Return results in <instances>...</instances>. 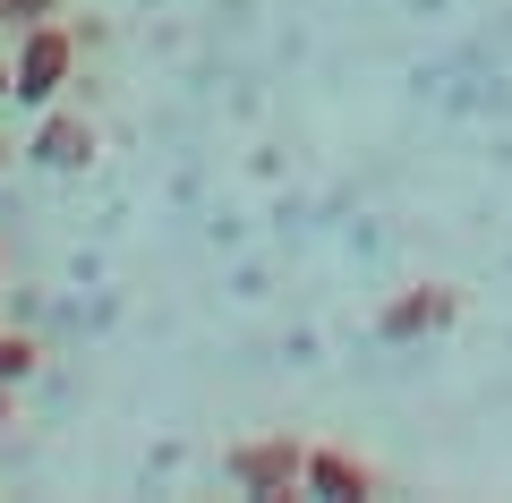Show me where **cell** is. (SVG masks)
I'll return each instance as SVG.
<instances>
[{
	"instance_id": "3957f363",
	"label": "cell",
	"mask_w": 512,
	"mask_h": 503,
	"mask_svg": "<svg viewBox=\"0 0 512 503\" xmlns=\"http://www.w3.org/2000/svg\"><path fill=\"white\" fill-rule=\"evenodd\" d=\"M461 282H410V290H393V299L376 307V333L384 342H436V333H453L461 324Z\"/></svg>"
},
{
	"instance_id": "9c48e42d",
	"label": "cell",
	"mask_w": 512,
	"mask_h": 503,
	"mask_svg": "<svg viewBox=\"0 0 512 503\" xmlns=\"http://www.w3.org/2000/svg\"><path fill=\"white\" fill-rule=\"evenodd\" d=\"M9 94H18V69H9V52H0V103H9Z\"/></svg>"
},
{
	"instance_id": "7c38bea8",
	"label": "cell",
	"mask_w": 512,
	"mask_h": 503,
	"mask_svg": "<svg viewBox=\"0 0 512 503\" xmlns=\"http://www.w3.org/2000/svg\"><path fill=\"white\" fill-rule=\"evenodd\" d=\"M0 35H9V18H0Z\"/></svg>"
},
{
	"instance_id": "7a4b0ae2",
	"label": "cell",
	"mask_w": 512,
	"mask_h": 503,
	"mask_svg": "<svg viewBox=\"0 0 512 503\" xmlns=\"http://www.w3.org/2000/svg\"><path fill=\"white\" fill-rule=\"evenodd\" d=\"M299 469H308V444H299V435H239V444L222 452V478H231L248 503L299 495Z\"/></svg>"
},
{
	"instance_id": "277c9868",
	"label": "cell",
	"mask_w": 512,
	"mask_h": 503,
	"mask_svg": "<svg viewBox=\"0 0 512 503\" xmlns=\"http://www.w3.org/2000/svg\"><path fill=\"white\" fill-rule=\"evenodd\" d=\"M94 154H103V128H94L86 111H69V103H43L35 137H26V162H35V171H60V180H77V171H94Z\"/></svg>"
},
{
	"instance_id": "52a82bcc",
	"label": "cell",
	"mask_w": 512,
	"mask_h": 503,
	"mask_svg": "<svg viewBox=\"0 0 512 503\" xmlns=\"http://www.w3.org/2000/svg\"><path fill=\"white\" fill-rule=\"evenodd\" d=\"M0 18L18 35V26H35V18H69V0H0Z\"/></svg>"
},
{
	"instance_id": "6da1fadb",
	"label": "cell",
	"mask_w": 512,
	"mask_h": 503,
	"mask_svg": "<svg viewBox=\"0 0 512 503\" xmlns=\"http://www.w3.org/2000/svg\"><path fill=\"white\" fill-rule=\"evenodd\" d=\"M77 60H86V43H77L69 18H35V26H18V52H9L18 94H9V103H26V111L60 103V94L77 86Z\"/></svg>"
},
{
	"instance_id": "8992f818",
	"label": "cell",
	"mask_w": 512,
	"mask_h": 503,
	"mask_svg": "<svg viewBox=\"0 0 512 503\" xmlns=\"http://www.w3.org/2000/svg\"><path fill=\"white\" fill-rule=\"evenodd\" d=\"M35 367H43V342H35V333H9V324H0V376L26 384Z\"/></svg>"
},
{
	"instance_id": "ba28073f",
	"label": "cell",
	"mask_w": 512,
	"mask_h": 503,
	"mask_svg": "<svg viewBox=\"0 0 512 503\" xmlns=\"http://www.w3.org/2000/svg\"><path fill=\"white\" fill-rule=\"evenodd\" d=\"M9 427H18V384L0 376V435H9Z\"/></svg>"
},
{
	"instance_id": "5b68a950",
	"label": "cell",
	"mask_w": 512,
	"mask_h": 503,
	"mask_svg": "<svg viewBox=\"0 0 512 503\" xmlns=\"http://www.w3.org/2000/svg\"><path fill=\"white\" fill-rule=\"evenodd\" d=\"M299 495H316V503H367V495H376V469H367L359 452H342V444H308Z\"/></svg>"
},
{
	"instance_id": "8fae6325",
	"label": "cell",
	"mask_w": 512,
	"mask_h": 503,
	"mask_svg": "<svg viewBox=\"0 0 512 503\" xmlns=\"http://www.w3.org/2000/svg\"><path fill=\"white\" fill-rule=\"evenodd\" d=\"M0 290H9V248H0Z\"/></svg>"
},
{
	"instance_id": "30bf717a",
	"label": "cell",
	"mask_w": 512,
	"mask_h": 503,
	"mask_svg": "<svg viewBox=\"0 0 512 503\" xmlns=\"http://www.w3.org/2000/svg\"><path fill=\"white\" fill-rule=\"evenodd\" d=\"M9 154H18V145H9V137H0V171H9Z\"/></svg>"
}]
</instances>
